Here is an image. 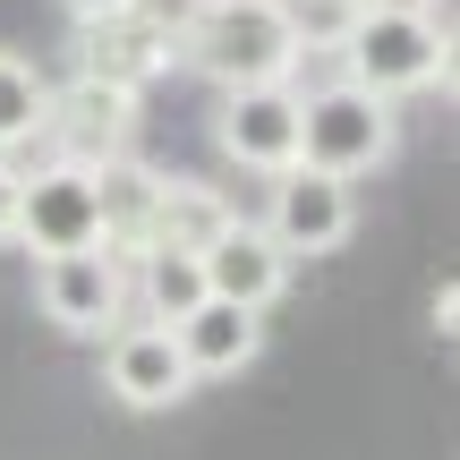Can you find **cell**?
Here are the masks:
<instances>
[{
    "label": "cell",
    "instance_id": "1",
    "mask_svg": "<svg viewBox=\"0 0 460 460\" xmlns=\"http://www.w3.org/2000/svg\"><path fill=\"white\" fill-rule=\"evenodd\" d=\"M180 60L197 68L214 94H247V85H298L307 43H298L281 0H205L188 43H180Z\"/></svg>",
    "mask_w": 460,
    "mask_h": 460
},
{
    "label": "cell",
    "instance_id": "2",
    "mask_svg": "<svg viewBox=\"0 0 460 460\" xmlns=\"http://www.w3.org/2000/svg\"><path fill=\"white\" fill-rule=\"evenodd\" d=\"M332 77H349L358 94L376 102H401V94H435L452 85V26L444 17H384V9H358L332 43Z\"/></svg>",
    "mask_w": 460,
    "mask_h": 460
},
{
    "label": "cell",
    "instance_id": "3",
    "mask_svg": "<svg viewBox=\"0 0 460 460\" xmlns=\"http://www.w3.org/2000/svg\"><path fill=\"white\" fill-rule=\"evenodd\" d=\"M401 154V111L376 94H358L349 77L298 85V171H324V180L358 188L367 171H384Z\"/></svg>",
    "mask_w": 460,
    "mask_h": 460
},
{
    "label": "cell",
    "instance_id": "4",
    "mask_svg": "<svg viewBox=\"0 0 460 460\" xmlns=\"http://www.w3.org/2000/svg\"><path fill=\"white\" fill-rule=\"evenodd\" d=\"M17 247L34 264L102 247V180L85 163H60V154H43L34 171L17 163Z\"/></svg>",
    "mask_w": 460,
    "mask_h": 460
},
{
    "label": "cell",
    "instance_id": "5",
    "mask_svg": "<svg viewBox=\"0 0 460 460\" xmlns=\"http://www.w3.org/2000/svg\"><path fill=\"white\" fill-rule=\"evenodd\" d=\"M34 307L51 332L68 341H111L128 324V264L111 247H85V256H43L34 264Z\"/></svg>",
    "mask_w": 460,
    "mask_h": 460
},
{
    "label": "cell",
    "instance_id": "6",
    "mask_svg": "<svg viewBox=\"0 0 460 460\" xmlns=\"http://www.w3.org/2000/svg\"><path fill=\"white\" fill-rule=\"evenodd\" d=\"M43 146L60 154V163H85V171L128 163V154H137V94H119V85H94V77L51 85Z\"/></svg>",
    "mask_w": 460,
    "mask_h": 460
},
{
    "label": "cell",
    "instance_id": "7",
    "mask_svg": "<svg viewBox=\"0 0 460 460\" xmlns=\"http://www.w3.org/2000/svg\"><path fill=\"white\" fill-rule=\"evenodd\" d=\"M264 239L281 247V256H332V247H349V230H358V188L324 180V171H281L273 188H264Z\"/></svg>",
    "mask_w": 460,
    "mask_h": 460
},
{
    "label": "cell",
    "instance_id": "8",
    "mask_svg": "<svg viewBox=\"0 0 460 460\" xmlns=\"http://www.w3.org/2000/svg\"><path fill=\"white\" fill-rule=\"evenodd\" d=\"M102 393L128 418H163V410H180V401L197 393V376L180 367V341H171L163 324H137L128 315V324L102 341Z\"/></svg>",
    "mask_w": 460,
    "mask_h": 460
},
{
    "label": "cell",
    "instance_id": "9",
    "mask_svg": "<svg viewBox=\"0 0 460 460\" xmlns=\"http://www.w3.org/2000/svg\"><path fill=\"white\" fill-rule=\"evenodd\" d=\"M214 146H222V163L256 171V180L298 171V85H247V94H222Z\"/></svg>",
    "mask_w": 460,
    "mask_h": 460
},
{
    "label": "cell",
    "instance_id": "10",
    "mask_svg": "<svg viewBox=\"0 0 460 460\" xmlns=\"http://www.w3.org/2000/svg\"><path fill=\"white\" fill-rule=\"evenodd\" d=\"M197 273H205V298H222V307H247V315H264L281 290H290V256L264 239V222H256V214L230 222L222 239L197 256Z\"/></svg>",
    "mask_w": 460,
    "mask_h": 460
},
{
    "label": "cell",
    "instance_id": "11",
    "mask_svg": "<svg viewBox=\"0 0 460 460\" xmlns=\"http://www.w3.org/2000/svg\"><path fill=\"white\" fill-rule=\"evenodd\" d=\"M230 222H239V205H230L214 180H188V171H154L146 230H137V256H146V247H180V256H205V247H214Z\"/></svg>",
    "mask_w": 460,
    "mask_h": 460
},
{
    "label": "cell",
    "instance_id": "12",
    "mask_svg": "<svg viewBox=\"0 0 460 460\" xmlns=\"http://www.w3.org/2000/svg\"><path fill=\"white\" fill-rule=\"evenodd\" d=\"M163 68H180V51H171L146 17H111V26H85V34H77V77H94V85L146 94Z\"/></svg>",
    "mask_w": 460,
    "mask_h": 460
},
{
    "label": "cell",
    "instance_id": "13",
    "mask_svg": "<svg viewBox=\"0 0 460 460\" xmlns=\"http://www.w3.org/2000/svg\"><path fill=\"white\" fill-rule=\"evenodd\" d=\"M171 341H180V367H188V376L214 384V376H239V367H256V349H264V315L205 298L188 324H171Z\"/></svg>",
    "mask_w": 460,
    "mask_h": 460
},
{
    "label": "cell",
    "instance_id": "14",
    "mask_svg": "<svg viewBox=\"0 0 460 460\" xmlns=\"http://www.w3.org/2000/svg\"><path fill=\"white\" fill-rule=\"evenodd\" d=\"M205 307V273L197 256H180V247H146V256H128V315L137 324H188V315Z\"/></svg>",
    "mask_w": 460,
    "mask_h": 460
},
{
    "label": "cell",
    "instance_id": "15",
    "mask_svg": "<svg viewBox=\"0 0 460 460\" xmlns=\"http://www.w3.org/2000/svg\"><path fill=\"white\" fill-rule=\"evenodd\" d=\"M43 111H51V77L26 51H0V163L43 146Z\"/></svg>",
    "mask_w": 460,
    "mask_h": 460
},
{
    "label": "cell",
    "instance_id": "16",
    "mask_svg": "<svg viewBox=\"0 0 460 460\" xmlns=\"http://www.w3.org/2000/svg\"><path fill=\"white\" fill-rule=\"evenodd\" d=\"M128 9H137V0H60V17H68L77 34H85V26H111V17H128Z\"/></svg>",
    "mask_w": 460,
    "mask_h": 460
},
{
    "label": "cell",
    "instance_id": "17",
    "mask_svg": "<svg viewBox=\"0 0 460 460\" xmlns=\"http://www.w3.org/2000/svg\"><path fill=\"white\" fill-rule=\"evenodd\" d=\"M452 315H460V290H452V281H435V298H427V324H435V341H452Z\"/></svg>",
    "mask_w": 460,
    "mask_h": 460
},
{
    "label": "cell",
    "instance_id": "18",
    "mask_svg": "<svg viewBox=\"0 0 460 460\" xmlns=\"http://www.w3.org/2000/svg\"><path fill=\"white\" fill-rule=\"evenodd\" d=\"M17 239V163H0V247Z\"/></svg>",
    "mask_w": 460,
    "mask_h": 460
},
{
    "label": "cell",
    "instance_id": "19",
    "mask_svg": "<svg viewBox=\"0 0 460 460\" xmlns=\"http://www.w3.org/2000/svg\"><path fill=\"white\" fill-rule=\"evenodd\" d=\"M358 9H384V17H444V0H358Z\"/></svg>",
    "mask_w": 460,
    "mask_h": 460
},
{
    "label": "cell",
    "instance_id": "20",
    "mask_svg": "<svg viewBox=\"0 0 460 460\" xmlns=\"http://www.w3.org/2000/svg\"><path fill=\"white\" fill-rule=\"evenodd\" d=\"M281 9H290V0H281Z\"/></svg>",
    "mask_w": 460,
    "mask_h": 460
}]
</instances>
